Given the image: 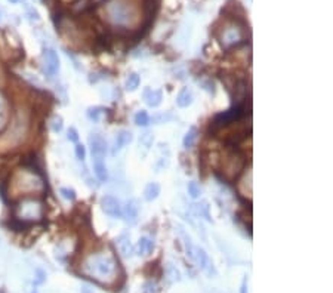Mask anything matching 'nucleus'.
Listing matches in <instances>:
<instances>
[{"instance_id": "f257e3e1", "label": "nucleus", "mask_w": 333, "mask_h": 293, "mask_svg": "<svg viewBox=\"0 0 333 293\" xmlns=\"http://www.w3.org/2000/svg\"><path fill=\"white\" fill-rule=\"evenodd\" d=\"M82 273L101 284H113L119 275L117 259L111 253H93L89 255L82 264Z\"/></svg>"}, {"instance_id": "f03ea898", "label": "nucleus", "mask_w": 333, "mask_h": 293, "mask_svg": "<svg viewBox=\"0 0 333 293\" xmlns=\"http://www.w3.org/2000/svg\"><path fill=\"white\" fill-rule=\"evenodd\" d=\"M104 18L119 28H130L138 22V9L130 0H110L104 6Z\"/></svg>"}, {"instance_id": "7ed1b4c3", "label": "nucleus", "mask_w": 333, "mask_h": 293, "mask_svg": "<svg viewBox=\"0 0 333 293\" xmlns=\"http://www.w3.org/2000/svg\"><path fill=\"white\" fill-rule=\"evenodd\" d=\"M14 187L15 191L22 194V197L25 196H34V194H40L45 191L46 185H45V179L42 178V175L30 167H24L19 169L15 175H14Z\"/></svg>"}, {"instance_id": "20e7f679", "label": "nucleus", "mask_w": 333, "mask_h": 293, "mask_svg": "<svg viewBox=\"0 0 333 293\" xmlns=\"http://www.w3.org/2000/svg\"><path fill=\"white\" fill-rule=\"evenodd\" d=\"M14 215L19 224H36L40 222L45 216V204L40 199L25 196L14 206Z\"/></svg>"}, {"instance_id": "39448f33", "label": "nucleus", "mask_w": 333, "mask_h": 293, "mask_svg": "<svg viewBox=\"0 0 333 293\" xmlns=\"http://www.w3.org/2000/svg\"><path fill=\"white\" fill-rule=\"evenodd\" d=\"M218 39H219L221 45L224 46L225 49L239 46V45H241L243 42L247 40L246 25L241 24L237 19L225 21L224 25H222L219 28V31H218Z\"/></svg>"}, {"instance_id": "423d86ee", "label": "nucleus", "mask_w": 333, "mask_h": 293, "mask_svg": "<svg viewBox=\"0 0 333 293\" xmlns=\"http://www.w3.org/2000/svg\"><path fill=\"white\" fill-rule=\"evenodd\" d=\"M61 68V62H59V56L58 54L51 49L46 48L42 54V71L46 77H55L58 74V71Z\"/></svg>"}, {"instance_id": "0eeeda50", "label": "nucleus", "mask_w": 333, "mask_h": 293, "mask_svg": "<svg viewBox=\"0 0 333 293\" xmlns=\"http://www.w3.org/2000/svg\"><path fill=\"white\" fill-rule=\"evenodd\" d=\"M191 261H194V262L197 264V267H199L202 271H204L209 277L216 275V270H215V267H213V262L210 261L209 255H207L202 247H197V246H196L194 255H193V259H191Z\"/></svg>"}, {"instance_id": "6e6552de", "label": "nucleus", "mask_w": 333, "mask_h": 293, "mask_svg": "<svg viewBox=\"0 0 333 293\" xmlns=\"http://www.w3.org/2000/svg\"><path fill=\"white\" fill-rule=\"evenodd\" d=\"M122 207L123 206L120 200L113 196H104L101 199V209L110 218H114V219L122 218Z\"/></svg>"}, {"instance_id": "1a4fd4ad", "label": "nucleus", "mask_w": 333, "mask_h": 293, "mask_svg": "<svg viewBox=\"0 0 333 293\" xmlns=\"http://www.w3.org/2000/svg\"><path fill=\"white\" fill-rule=\"evenodd\" d=\"M92 159H105L107 156V142L102 135L99 133H91L88 138Z\"/></svg>"}, {"instance_id": "9d476101", "label": "nucleus", "mask_w": 333, "mask_h": 293, "mask_svg": "<svg viewBox=\"0 0 333 293\" xmlns=\"http://www.w3.org/2000/svg\"><path fill=\"white\" fill-rule=\"evenodd\" d=\"M122 216L125 219V222L129 224V225H133L136 224L138 221V216H139V206H138V201L130 199L126 201V204L122 207Z\"/></svg>"}, {"instance_id": "9b49d317", "label": "nucleus", "mask_w": 333, "mask_h": 293, "mask_svg": "<svg viewBox=\"0 0 333 293\" xmlns=\"http://www.w3.org/2000/svg\"><path fill=\"white\" fill-rule=\"evenodd\" d=\"M116 244H117V250L119 253L123 256V258H132L133 253H135V249L132 246V241H130V236L128 233H123L117 237L116 240Z\"/></svg>"}, {"instance_id": "f8f14e48", "label": "nucleus", "mask_w": 333, "mask_h": 293, "mask_svg": "<svg viewBox=\"0 0 333 293\" xmlns=\"http://www.w3.org/2000/svg\"><path fill=\"white\" fill-rule=\"evenodd\" d=\"M142 96H144L147 105H148V107H153V108L159 107V105L162 104V99H163V93H162L160 91H157V89H150V88H147V89L144 91V95H142Z\"/></svg>"}, {"instance_id": "ddd939ff", "label": "nucleus", "mask_w": 333, "mask_h": 293, "mask_svg": "<svg viewBox=\"0 0 333 293\" xmlns=\"http://www.w3.org/2000/svg\"><path fill=\"white\" fill-rule=\"evenodd\" d=\"M132 141H133V135H132L130 130H128V129L120 130V132L117 133V136H116V141H114V153L123 150L125 146L129 145Z\"/></svg>"}, {"instance_id": "4468645a", "label": "nucleus", "mask_w": 333, "mask_h": 293, "mask_svg": "<svg viewBox=\"0 0 333 293\" xmlns=\"http://www.w3.org/2000/svg\"><path fill=\"white\" fill-rule=\"evenodd\" d=\"M154 249V241L150 237H141L135 247V253L138 256H148Z\"/></svg>"}, {"instance_id": "2eb2a0df", "label": "nucleus", "mask_w": 333, "mask_h": 293, "mask_svg": "<svg viewBox=\"0 0 333 293\" xmlns=\"http://www.w3.org/2000/svg\"><path fill=\"white\" fill-rule=\"evenodd\" d=\"M178 234H179V237H181V240H182V244H184V247H185V252H187V256H188L190 259H193V255H194L196 246H194V243H193L190 234L184 230L182 225H178Z\"/></svg>"}, {"instance_id": "dca6fc26", "label": "nucleus", "mask_w": 333, "mask_h": 293, "mask_svg": "<svg viewBox=\"0 0 333 293\" xmlns=\"http://www.w3.org/2000/svg\"><path fill=\"white\" fill-rule=\"evenodd\" d=\"M241 166H243V163H241L240 157L236 156V154H231V156L228 157V165L224 166V172L228 173L230 178H234V176H237V175L240 173Z\"/></svg>"}, {"instance_id": "f3484780", "label": "nucleus", "mask_w": 333, "mask_h": 293, "mask_svg": "<svg viewBox=\"0 0 333 293\" xmlns=\"http://www.w3.org/2000/svg\"><path fill=\"white\" fill-rule=\"evenodd\" d=\"M239 116H240V108L236 107V108L228 110V111H225V113H222V114L216 116V117H215V123H216V125H221V126H222V125H228L230 122L236 120Z\"/></svg>"}, {"instance_id": "a211bd4d", "label": "nucleus", "mask_w": 333, "mask_h": 293, "mask_svg": "<svg viewBox=\"0 0 333 293\" xmlns=\"http://www.w3.org/2000/svg\"><path fill=\"white\" fill-rule=\"evenodd\" d=\"M193 99H194L193 91L190 88H184V89H181V92L176 96V104L181 108H187L193 104Z\"/></svg>"}, {"instance_id": "6ab92c4d", "label": "nucleus", "mask_w": 333, "mask_h": 293, "mask_svg": "<svg viewBox=\"0 0 333 293\" xmlns=\"http://www.w3.org/2000/svg\"><path fill=\"white\" fill-rule=\"evenodd\" d=\"M92 165H93V173L96 175L98 181L105 182L108 178V170L105 166V159H92Z\"/></svg>"}, {"instance_id": "aec40b11", "label": "nucleus", "mask_w": 333, "mask_h": 293, "mask_svg": "<svg viewBox=\"0 0 333 293\" xmlns=\"http://www.w3.org/2000/svg\"><path fill=\"white\" fill-rule=\"evenodd\" d=\"M8 120H9V105L6 98L0 93V132L8 126Z\"/></svg>"}, {"instance_id": "412c9836", "label": "nucleus", "mask_w": 333, "mask_h": 293, "mask_svg": "<svg viewBox=\"0 0 333 293\" xmlns=\"http://www.w3.org/2000/svg\"><path fill=\"white\" fill-rule=\"evenodd\" d=\"M159 196H160V185L157 182H150V184H147V187L144 190V199L147 201H154Z\"/></svg>"}, {"instance_id": "4be33fe9", "label": "nucleus", "mask_w": 333, "mask_h": 293, "mask_svg": "<svg viewBox=\"0 0 333 293\" xmlns=\"http://www.w3.org/2000/svg\"><path fill=\"white\" fill-rule=\"evenodd\" d=\"M190 212H191L196 218H199V219H200V218H206L207 221H210V218H209V206H207V203H204V201L191 204Z\"/></svg>"}, {"instance_id": "5701e85b", "label": "nucleus", "mask_w": 333, "mask_h": 293, "mask_svg": "<svg viewBox=\"0 0 333 293\" xmlns=\"http://www.w3.org/2000/svg\"><path fill=\"white\" fill-rule=\"evenodd\" d=\"M139 83H141V77L138 73H130L125 80V88H126V91L133 92L139 88Z\"/></svg>"}, {"instance_id": "b1692460", "label": "nucleus", "mask_w": 333, "mask_h": 293, "mask_svg": "<svg viewBox=\"0 0 333 293\" xmlns=\"http://www.w3.org/2000/svg\"><path fill=\"white\" fill-rule=\"evenodd\" d=\"M196 139H197V129L196 128H190L188 132L185 133L184 139H182V144H184V148H191V146H194L196 144Z\"/></svg>"}, {"instance_id": "393cba45", "label": "nucleus", "mask_w": 333, "mask_h": 293, "mask_svg": "<svg viewBox=\"0 0 333 293\" xmlns=\"http://www.w3.org/2000/svg\"><path fill=\"white\" fill-rule=\"evenodd\" d=\"M49 128H51V130H52L54 133H59V132L62 130V128H64V120H62V117L58 116V114H54V116L49 119Z\"/></svg>"}, {"instance_id": "a878e982", "label": "nucleus", "mask_w": 333, "mask_h": 293, "mask_svg": "<svg viewBox=\"0 0 333 293\" xmlns=\"http://www.w3.org/2000/svg\"><path fill=\"white\" fill-rule=\"evenodd\" d=\"M150 119H151V117L148 116V113H147V111H144V110H141V111H138V113L135 114V117H133L135 125L142 126V128H145V126L150 125V122H151Z\"/></svg>"}, {"instance_id": "bb28decb", "label": "nucleus", "mask_w": 333, "mask_h": 293, "mask_svg": "<svg viewBox=\"0 0 333 293\" xmlns=\"http://www.w3.org/2000/svg\"><path fill=\"white\" fill-rule=\"evenodd\" d=\"M187 190H188V194H190L191 199H194V200H196V199H200V196H202V188H200V185L197 184L196 181L188 182Z\"/></svg>"}, {"instance_id": "cd10ccee", "label": "nucleus", "mask_w": 333, "mask_h": 293, "mask_svg": "<svg viewBox=\"0 0 333 293\" xmlns=\"http://www.w3.org/2000/svg\"><path fill=\"white\" fill-rule=\"evenodd\" d=\"M153 141H154L153 133L151 132H145V133H142L139 136V146H144L145 150H148L153 145Z\"/></svg>"}, {"instance_id": "c85d7f7f", "label": "nucleus", "mask_w": 333, "mask_h": 293, "mask_svg": "<svg viewBox=\"0 0 333 293\" xmlns=\"http://www.w3.org/2000/svg\"><path fill=\"white\" fill-rule=\"evenodd\" d=\"M153 120L154 125H162V123H167L169 120H172V114L169 111H162V113H157L156 116H153Z\"/></svg>"}, {"instance_id": "c756f323", "label": "nucleus", "mask_w": 333, "mask_h": 293, "mask_svg": "<svg viewBox=\"0 0 333 293\" xmlns=\"http://www.w3.org/2000/svg\"><path fill=\"white\" fill-rule=\"evenodd\" d=\"M101 114H102V108L101 107H91L88 110V117L92 122H98L101 119Z\"/></svg>"}, {"instance_id": "7c9ffc66", "label": "nucleus", "mask_w": 333, "mask_h": 293, "mask_svg": "<svg viewBox=\"0 0 333 293\" xmlns=\"http://www.w3.org/2000/svg\"><path fill=\"white\" fill-rule=\"evenodd\" d=\"M59 194H61V197L65 199V200H70V201H74V200H76V191H74L73 188L62 187V188H59Z\"/></svg>"}, {"instance_id": "2f4dec72", "label": "nucleus", "mask_w": 333, "mask_h": 293, "mask_svg": "<svg viewBox=\"0 0 333 293\" xmlns=\"http://www.w3.org/2000/svg\"><path fill=\"white\" fill-rule=\"evenodd\" d=\"M167 275H169V278L172 281H179L181 280V273H179V270L173 264H169V267H167Z\"/></svg>"}, {"instance_id": "473e14b6", "label": "nucleus", "mask_w": 333, "mask_h": 293, "mask_svg": "<svg viewBox=\"0 0 333 293\" xmlns=\"http://www.w3.org/2000/svg\"><path fill=\"white\" fill-rule=\"evenodd\" d=\"M74 153H76V157L77 160L83 162L86 159V148H85V145L83 144H76V146H74Z\"/></svg>"}, {"instance_id": "72a5a7b5", "label": "nucleus", "mask_w": 333, "mask_h": 293, "mask_svg": "<svg viewBox=\"0 0 333 293\" xmlns=\"http://www.w3.org/2000/svg\"><path fill=\"white\" fill-rule=\"evenodd\" d=\"M67 138H68L70 142L77 144V141H79V133H77V130L74 129V128H70L68 132H67Z\"/></svg>"}, {"instance_id": "f704fd0d", "label": "nucleus", "mask_w": 333, "mask_h": 293, "mask_svg": "<svg viewBox=\"0 0 333 293\" xmlns=\"http://www.w3.org/2000/svg\"><path fill=\"white\" fill-rule=\"evenodd\" d=\"M240 293H247V278L243 280V284H241V290Z\"/></svg>"}, {"instance_id": "c9c22d12", "label": "nucleus", "mask_w": 333, "mask_h": 293, "mask_svg": "<svg viewBox=\"0 0 333 293\" xmlns=\"http://www.w3.org/2000/svg\"><path fill=\"white\" fill-rule=\"evenodd\" d=\"M82 293H93V292H92V290H89L88 287H83V289H82Z\"/></svg>"}, {"instance_id": "e433bc0d", "label": "nucleus", "mask_w": 333, "mask_h": 293, "mask_svg": "<svg viewBox=\"0 0 333 293\" xmlns=\"http://www.w3.org/2000/svg\"><path fill=\"white\" fill-rule=\"evenodd\" d=\"M8 2H11V3H19V2H22V0H8Z\"/></svg>"}, {"instance_id": "4c0bfd02", "label": "nucleus", "mask_w": 333, "mask_h": 293, "mask_svg": "<svg viewBox=\"0 0 333 293\" xmlns=\"http://www.w3.org/2000/svg\"><path fill=\"white\" fill-rule=\"evenodd\" d=\"M102 2H105V0H93V3H102Z\"/></svg>"}, {"instance_id": "58836bf2", "label": "nucleus", "mask_w": 333, "mask_h": 293, "mask_svg": "<svg viewBox=\"0 0 333 293\" xmlns=\"http://www.w3.org/2000/svg\"><path fill=\"white\" fill-rule=\"evenodd\" d=\"M0 22H2V12H0Z\"/></svg>"}]
</instances>
